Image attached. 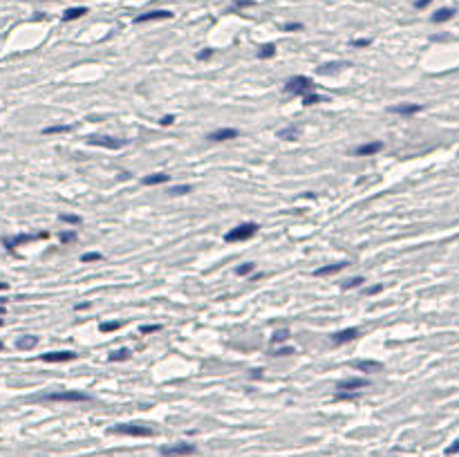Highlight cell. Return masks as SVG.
Returning <instances> with one entry per match:
<instances>
[{"label": "cell", "instance_id": "cell-1", "mask_svg": "<svg viewBox=\"0 0 459 457\" xmlns=\"http://www.w3.org/2000/svg\"><path fill=\"white\" fill-rule=\"evenodd\" d=\"M285 90L289 92V94L305 96V94H309V92L314 90V81L309 79V76H302V74L291 76V79L285 83Z\"/></svg>", "mask_w": 459, "mask_h": 457}, {"label": "cell", "instance_id": "cell-2", "mask_svg": "<svg viewBox=\"0 0 459 457\" xmlns=\"http://www.w3.org/2000/svg\"><path fill=\"white\" fill-rule=\"evenodd\" d=\"M255 231H258V224L255 222L238 224V227L231 228V231L224 235V240H227V242H242V240H249L251 235H255Z\"/></svg>", "mask_w": 459, "mask_h": 457}, {"label": "cell", "instance_id": "cell-3", "mask_svg": "<svg viewBox=\"0 0 459 457\" xmlns=\"http://www.w3.org/2000/svg\"><path fill=\"white\" fill-rule=\"evenodd\" d=\"M47 235H49L47 231H41V233H18V235H14V238H5L2 245H5L7 249H16V247L29 245V242H36V240H45Z\"/></svg>", "mask_w": 459, "mask_h": 457}, {"label": "cell", "instance_id": "cell-4", "mask_svg": "<svg viewBox=\"0 0 459 457\" xmlns=\"http://www.w3.org/2000/svg\"><path fill=\"white\" fill-rule=\"evenodd\" d=\"M43 399L47 401H69V404H79V401H90V397L79 390H61V392H49Z\"/></svg>", "mask_w": 459, "mask_h": 457}, {"label": "cell", "instance_id": "cell-5", "mask_svg": "<svg viewBox=\"0 0 459 457\" xmlns=\"http://www.w3.org/2000/svg\"><path fill=\"white\" fill-rule=\"evenodd\" d=\"M112 433H116V435H130V437H150L153 435V428L141 426V424H119L112 428Z\"/></svg>", "mask_w": 459, "mask_h": 457}, {"label": "cell", "instance_id": "cell-6", "mask_svg": "<svg viewBox=\"0 0 459 457\" xmlns=\"http://www.w3.org/2000/svg\"><path fill=\"white\" fill-rule=\"evenodd\" d=\"M161 455L164 457H184V455H193L195 453V444H188V441H180V444H166L161 446Z\"/></svg>", "mask_w": 459, "mask_h": 457}, {"label": "cell", "instance_id": "cell-7", "mask_svg": "<svg viewBox=\"0 0 459 457\" xmlns=\"http://www.w3.org/2000/svg\"><path fill=\"white\" fill-rule=\"evenodd\" d=\"M92 146H101V148H110V150H119L126 146V139H116V137H108V135H92L88 137Z\"/></svg>", "mask_w": 459, "mask_h": 457}, {"label": "cell", "instance_id": "cell-8", "mask_svg": "<svg viewBox=\"0 0 459 457\" xmlns=\"http://www.w3.org/2000/svg\"><path fill=\"white\" fill-rule=\"evenodd\" d=\"M369 381L363 377H349V379H343V381H338L336 390L338 392H356V390L361 388H367Z\"/></svg>", "mask_w": 459, "mask_h": 457}, {"label": "cell", "instance_id": "cell-9", "mask_svg": "<svg viewBox=\"0 0 459 457\" xmlns=\"http://www.w3.org/2000/svg\"><path fill=\"white\" fill-rule=\"evenodd\" d=\"M41 359L45 363H68L76 359V352L72 350H61V352H47V354H41Z\"/></svg>", "mask_w": 459, "mask_h": 457}, {"label": "cell", "instance_id": "cell-10", "mask_svg": "<svg viewBox=\"0 0 459 457\" xmlns=\"http://www.w3.org/2000/svg\"><path fill=\"white\" fill-rule=\"evenodd\" d=\"M166 18H173V11H168V9H153V11H146V14L137 16V18H135V23H137V25H141V23L166 21Z\"/></svg>", "mask_w": 459, "mask_h": 457}, {"label": "cell", "instance_id": "cell-11", "mask_svg": "<svg viewBox=\"0 0 459 457\" xmlns=\"http://www.w3.org/2000/svg\"><path fill=\"white\" fill-rule=\"evenodd\" d=\"M381 150H383V141H367V144H361L359 148H354V155L356 157H372Z\"/></svg>", "mask_w": 459, "mask_h": 457}, {"label": "cell", "instance_id": "cell-12", "mask_svg": "<svg viewBox=\"0 0 459 457\" xmlns=\"http://www.w3.org/2000/svg\"><path fill=\"white\" fill-rule=\"evenodd\" d=\"M238 135L240 133L235 128H217V130H213L206 139H208V141H229V139H235Z\"/></svg>", "mask_w": 459, "mask_h": 457}, {"label": "cell", "instance_id": "cell-13", "mask_svg": "<svg viewBox=\"0 0 459 457\" xmlns=\"http://www.w3.org/2000/svg\"><path fill=\"white\" fill-rule=\"evenodd\" d=\"M361 332L356 330V327H347V330H341L336 332V334L332 336V343H336V345H343V343H349V341L359 339Z\"/></svg>", "mask_w": 459, "mask_h": 457}, {"label": "cell", "instance_id": "cell-14", "mask_svg": "<svg viewBox=\"0 0 459 457\" xmlns=\"http://www.w3.org/2000/svg\"><path fill=\"white\" fill-rule=\"evenodd\" d=\"M421 110H423L421 103H399V106L390 108V112L401 114V117H412V114H417V112H421Z\"/></svg>", "mask_w": 459, "mask_h": 457}, {"label": "cell", "instance_id": "cell-15", "mask_svg": "<svg viewBox=\"0 0 459 457\" xmlns=\"http://www.w3.org/2000/svg\"><path fill=\"white\" fill-rule=\"evenodd\" d=\"M345 267H347V262H334V265H327V267H321V269L314 271V276L322 278V276H334V274H338V271H343Z\"/></svg>", "mask_w": 459, "mask_h": 457}, {"label": "cell", "instance_id": "cell-16", "mask_svg": "<svg viewBox=\"0 0 459 457\" xmlns=\"http://www.w3.org/2000/svg\"><path fill=\"white\" fill-rule=\"evenodd\" d=\"M170 180V175H166V173H153V175H148L141 180L143 186H157V184H166V182Z\"/></svg>", "mask_w": 459, "mask_h": 457}, {"label": "cell", "instance_id": "cell-17", "mask_svg": "<svg viewBox=\"0 0 459 457\" xmlns=\"http://www.w3.org/2000/svg\"><path fill=\"white\" fill-rule=\"evenodd\" d=\"M359 372H376V370H381L383 367V363H379V361H354L352 363Z\"/></svg>", "mask_w": 459, "mask_h": 457}, {"label": "cell", "instance_id": "cell-18", "mask_svg": "<svg viewBox=\"0 0 459 457\" xmlns=\"http://www.w3.org/2000/svg\"><path fill=\"white\" fill-rule=\"evenodd\" d=\"M455 14H457V11H455L453 7H441V9H437L433 14V23H446V21H450Z\"/></svg>", "mask_w": 459, "mask_h": 457}, {"label": "cell", "instance_id": "cell-19", "mask_svg": "<svg viewBox=\"0 0 459 457\" xmlns=\"http://www.w3.org/2000/svg\"><path fill=\"white\" fill-rule=\"evenodd\" d=\"M280 139H287V141H296V139L300 137V128L298 126H289V128H282L278 133Z\"/></svg>", "mask_w": 459, "mask_h": 457}, {"label": "cell", "instance_id": "cell-20", "mask_svg": "<svg viewBox=\"0 0 459 457\" xmlns=\"http://www.w3.org/2000/svg\"><path fill=\"white\" fill-rule=\"evenodd\" d=\"M36 345H38V339H36V336H29V334H27V336H21V339L16 341V347H18V350H34Z\"/></svg>", "mask_w": 459, "mask_h": 457}, {"label": "cell", "instance_id": "cell-21", "mask_svg": "<svg viewBox=\"0 0 459 457\" xmlns=\"http://www.w3.org/2000/svg\"><path fill=\"white\" fill-rule=\"evenodd\" d=\"M85 14H88V9H85V7H72V9H68V11L63 14V21H65V23L76 21V18L85 16Z\"/></svg>", "mask_w": 459, "mask_h": 457}, {"label": "cell", "instance_id": "cell-22", "mask_svg": "<svg viewBox=\"0 0 459 457\" xmlns=\"http://www.w3.org/2000/svg\"><path fill=\"white\" fill-rule=\"evenodd\" d=\"M275 56V45L274 43H269V45H262L258 52V59H274Z\"/></svg>", "mask_w": 459, "mask_h": 457}, {"label": "cell", "instance_id": "cell-23", "mask_svg": "<svg viewBox=\"0 0 459 457\" xmlns=\"http://www.w3.org/2000/svg\"><path fill=\"white\" fill-rule=\"evenodd\" d=\"M72 126H47L43 130V135H61V133H69Z\"/></svg>", "mask_w": 459, "mask_h": 457}, {"label": "cell", "instance_id": "cell-24", "mask_svg": "<svg viewBox=\"0 0 459 457\" xmlns=\"http://www.w3.org/2000/svg\"><path fill=\"white\" fill-rule=\"evenodd\" d=\"M76 231H61V235H58V240L63 242V245H69V242H76Z\"/></svg>", "mask_w": 459, "mask_h": 457}, {"label": "cell", "instance_id": "cell-25", "mask_svg": "<svg viewBox=\"0 0 459 457\" xmlns=\"http://www.w3.org/2000/svg\"><path fill=\"white\" fill-rule=\"evenodd\" d=\"M253 269H255L253 262H244V265L235 267V274H238V276H249V274H253Z\"/></svg>", "mask_w": 459, "mask_h": 457}, {"label": "cell", "instance_id": "cell-26", "mask_svg": "<svg viewBox=\"0 0 459 457\" xmlns=\"http://www.w3.org/2000/svg\"><path fill=\"white\" fill-rule=\"evenodd\" d=\"M321 101H322V96L314 94V92H309V94L302 96V106H316V103H321Z\"/></svg>", "mask_w": 459, "mask_h": 457}, {"label": "cell", "instance_id": "cell-27", "mask_svg": "<svg viewBox=\"0 0 459 457\" xmlns=\"http://www.w3.org/2000/svg\"><path fill=\"white\" fill-rule=\"evenodd\" d=\"M119 327H121V323H119V320H108V323H101L99 325L101 332H115V330H119Z\"/></svg>", "mask_w": 459, "mask_h": 457}, {"label": "cell", "instance_id": "cell-28", "mask_svg": "<svg viewBox=\"0 0 459 457\" xmlns=\"http://www.w3.org/2000/svg\"><path fill=\"white\" fill-rule=\"evenodd\" d=\"M128 356H130V352H128V350H116V352H112V354H110V361H112V363L126 361Z\"/></svg>", "mask_w": 459, "mask_h": 457}, {"label": "cell", "instance_id": "cell-29", "mask_svg": "<svg viewBox=\"0 0 459 457\" xmlns=\"http://www.w3.org/2000/svg\"><path fill=\"white\" fill-rule=\"evenodd\" d=\"M101 258H103V255H101L99 251H88V253L81 255V260L83 262H96V260H101Z\"/></svg>", "mask_w": 459, "mask_h": 457}, {"label": "cell", "instance_id": "cell-30", "mask_svg": "<svg viewBox=\"0 0 459 457\" xmlns=\"http://www.w3.org/2000/svg\"><path fill=\"white\" fill-rule=\"evenodd\" d=\"M363 278L361 276H356V278H349V280H345V285H343V289H354V287H361L363 285Z\"/></svg>", "mask_w": 459, "mask_h": 457}, {"label": "cell", "instance_id": "cell-31", "mask_svg": "<svg viewBox=\"0 0 459 457\" xmlns=\"http://www.w3.org/2000/svg\"><path fill=\"white\" fill-rule=\"evenodd\" d=\"M61 222H68V224H81V218H79V215H72V213H61Z\"/></svg>", "mask_w": 459, "mask_h": 457}, {"label": "cell", "instance_id": "cell-32", "mask_svg": "<svg viewBox=\"0 0 459 457\" xmlns=\"http://www.w3.org/2000/svg\"><path fill=\"white\" fill-rule=\"evenodd\" d=\"M287 339H289V332L287 330H278V332H274V336H271L274 343H282V341H287Z\"/></svg>", "mask_w": 459, "mask_h": 457}, {"label": "cell", "instance_id": "cell-33", "mask_svg": "<svg viewBox=\"0 0 459 457\" xmlns=\"http://www.w3.org/2000/svg\"><path fill=\"white\" fill-rule=\"evenodd\" d=\"M349 45H352V47H369V45H372V38H354Z\"/></svg>", "mask_w": 459, "mask_h": 457}, {"label": "cell", "instance_id": "cell-34", "mask_svg": "<svg viewBox=\"0 0 459 457\" xmlns=\"http://www.w3.org/2000/svg\"><path fill=\"white\" fill-rule=\"evenodd\" d=\"M170 195H186V193H190V186L188 184H182V186H175V188H170Z\"/></svg>", "mask_w": 459, "mask_h": 457}, {"label": "cell", "instance_id": "cell-35", "mask_svg": "<svg viewBox=\"0 0 459 457\" xmlns=\"http://www.w3.org/2000/svg\"><path fill=\"white\" fill-rule=\"evenodd\" d=\"M336 68H343V63H327V65H322V68H318L322 72V74H329V72H334Z\"/></svg>", "mask_w": 459, "mask_h": 457}, {"label": "cell", "instance_id": "cell-36", "mask_svg": "<svg viewBox=\"0 0 459 457\" xmlns=\"http://www.w3.org/2000/svg\"><path fill=\"white\" fill-rule=\"evenodd\" d=\"M282 29H285V32H300V29H302V23H287Z\"/></svg>", "mask_w": 459, "mask_h": 457}, {"label": "cell", "instance_id": "cell-37", "mask_svg": "<svg viewBox=\"0 0 459 457\" xmlns=\"http://www.w3.org/2000/svg\"><path fill=\"white\" fill-rule=\"evenodd\" d=\"M159 330H161V325H141V334H153Z\"/></svg>", "mask_w": 459, "mask_h": 457}, {"label": "cell", "instance_id": "cell-38", "mask_svg": "<svg viewBox=\"0 0 459 457\" xmlns=\"http://www.w3.org/2000/svg\"><path fill=\"white\" fill-rule=\"evenodd\" d=\"M211 56H213V49L211 47H204L200 54H197V59H200V61H208Z\"/></svg>", "mask_w": 459, "mask_h": 457}, {"label": "cell", "instance_id": "cell-39", "mask_svg": "<svg viewBox=\"0 0 459 457\" xmlns=\"http://www.w3.org/2000/svg\"><path fill=\"white\" fill-rule=\"evenodd\" d=\"M381 292H383V285H372V287L365 289V294H367V296H376V294H381Z\"/></svg>", "mask_w": 459, "mask_h": 457}, {"label": "cell", "instance_id": "cell-40", "mask_svg": "<svg viewBox=\"0 0 459 457\" xmlns=\"http://www.w3.org/2000/svg\"><path fill=\"white\" fill-rule=\"evenodd\" d=\"M446 455H459V439L453 441V444L446 448Z\"/></svg>", "mask_w": 459, "mask_h": 457}, {"label": "cell", "instance_id": "cell-41", "mask_svg": "<svg viewBox=\"0 0 459 457\" xmlns=\"http://www.w3.org/2000/svg\"><path fill=\"white\" fill-rule=\"evenodd\" d=\"M294 352H296L294 347H280V350H275L274 354L275 356H289V354H294Z\"/></svg>", "mask_w": 459, "mask_h": 457}, {"label": "cell", "instance_id": "cell-42", "mask_svg": "<svg viewBox=\"0 0 459 457\" xmlns=\"http://www.w3.org/2000/svg\"><path fill=\"white\" fill-rule=\"evenodd\" d=\"M336 399H341V401H347V399H356V392H338Z\"/></svg>", "mask_w": 459, "mask_h": 457}, {"label": "cell", "instance_id": "cell-43", "mask_svg": "<svg viewBox=\"0 0 459 457\" xmlns=\"http://www.w3.org/2000/svg\"><path fill=\"white\" fill-rule=\"evenodd\" d=\"M430 2H433V0H417V2H414V7H417V9H426Z\"/></svg>", "mask_w": 459, "mask_h": 457}, {"label": "cell", "instance_id": "cell-44", "mask_svg": "<svg viewBox=\"0 0 459 457\" xmlns=\"http://www.w3.org/2000/svg\"><path fill=\"white\" fill-rule=\"evenodd\" d=\"M159 123H161V126H170V123H173V114H166V117H161V121H159Z\"/></svg>", "mask_w": 459, "mask_h": 457}, {"label": "cell", "instance_id": "cell-45", "mask_svg": "<svg viewBox=\"0 0 459 457\" xmlns=\"http://www.w3.org/2000/svg\"><path fill=\"white\" fill-rule=\"evenodd\" d=\"M7 287H9V285H7V282H2V280H0V292H5Z\"/></svg>", "mask_w": 459, "mask_h": 457}, {"label": "cell", "instance_id": "cell-46", "mask_svg": "<svg viewBox=\"0 0 459 457\" xmlns=\"http://www.w3.org/2000/svg\"><path fill=\"white\" fill-rule=\"evenodd\" d=\"M5 312H7V309H5V305H0V316H5Z\"/></svg>", "mask_w": 459, "mask_h": 457}, {"label": "cell", "instance_id": "cell-47", "mask_svg": "<svg viewBox=\"0 0 459 457\" xmlns=\"http://www.w3.org/2000/svg\"><path fill=\"white\" fill-rule=\"evenodd\" d=\"M2 347H5V343H2V341H0V350H2Z\"/></svg>", "mask_w": 459, "mask_h": 457}, {"label": "cell", "instance_id": "cell-48", "mask_svg": "<svg viewBox=\"0 0 459 457\" xmlns=\"http://www.w3.org/2000/svg\"><path fill=\"white\" fill-rule=\"evenodd\" d=\"M2 325H5V320H2V319H0V327H2Z\"/></svg>", "mask_w": 459, "mask_h": 457}]
</instances>
